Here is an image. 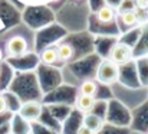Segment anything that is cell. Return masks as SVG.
<instances>
[{
    "mask_svg": "<svg viewBox=\"0 0 148 134\" xmlns=\"http://www.w3.org/2000/svg\"><path fill=\"white\" fill-rule=\"evenodd\" d=\"M95 78H97V81H98L99 84L112 85L119 78V65H116L115 62H112L109 58L101 61V64L97 66Z\"/></svg>",
    "mask_w": 148,
    "mask_h": 134,
    "instance_id": "cell-1",
    "label": "cell"
},
{
    "mask_svg": "<svg viewBox=\"0 0 148 134\" xmlns=\"http://www.w3.org/2000/svg\"><path fill=\"white\" fill-rule=\"evenodd\" d=\"M132 56V48L127 44H116L109 52V59L116 65L125 64Z\"/></svg>",
    "mask_w": 148,
    "mask_h": 134,
    "instance_id": "cell-2",
    "label": "cell"
},
{
    "mask_svg": "<svg viewBox=\"0 0 148 134\" xmlns=\"http://www.w3.org/2000/svg\"><path fill=\"white\" fill-rule=\"evenodd\" d=\"M6 50L10 56H22L27 50V42L22 36H13L6 45Z\"/></svg>",
    "mask_w": 148,
    "mask_h": 134,
    "instance_id": "cell-3",
    "label": "cell"
},
{
    "mask_svg": "<svg viewBox=\"0 0 148 134\" xmlns=\"http://www.w3.org/2000/svg\"><path fill=\"white\" fill-rule=\"evenodd\" d=\"M82 124L85 127H88L89 130H92L95 134H98L102 128H103V120L97 115V114H92V113H86L84 115V120H82Z\"/></svg>",
    "mask_w": 148,
    "mask_h": 134,
    "instance_id": "cell-4",
    "label": "cell"
},
{
    "mask_svg": "<svg viewBox=\"0 0 148 134\" xmlns=\"http://www.w3.org/2000/svg\"><path fill=\"white\" fill-rule=\"evenodd\" d=\"M95 104H97V99H95V97H91V95L79 94L78 98H76V108H78L81 113H84V114L91 113V111L94 110Z\"/></svg>",
    "mask_w": 148,
    "mask_h": 134,
    "instance_id": "cell-5",
    "label": "cell"
},
{
    "mask_svg": "<svg viewBox=\"0 0 148 134\" xmlns=\"http://www.w3.org/2000/svg\"><path fill=\"white\" fill-rule=\"evenodd\" d=\"M97 17L101 23H111L115 19V10L108 6H102L97 12Z\"/></svg>",
    "mask_w": 148,
    "mask_h": 134,
    "instance_id": "cell-6",
    "label": "cell"
},
{
    "mask_svg": "<svg viewBox=\"0 0 148 134\" xmlns=\"http://www.w3.org/2000/svg\"><path fill=\"white\" fill-rule=\"evenodd\" d=\"M56 50H58V58H59V61H63V62L72 59V56H73V53H75L72 45H69V44L59 45V46L56 48Z\"/></svg>",
    "mask_w": 148,
    "mask_h": 134,
    "instance_id": "cell-7",
    "label": "cell"
},
{
    "mask_svg": "<svg viewBox=\"0 0 148 134\" xmlns=\"http://www.w3.org/2000/svg\"><path fill=\"white\" fill-rule=\"evenodd\" d=\"M79 91H81V94H84V95L95 97L97 92H98V84H97L95 81H92V79H86V81H84V82L81 84Z\"/></svg>",
    "mask_w": 148,
    "mask_h": 134,
    "instance_id": "cell-8",
    "label": "cell"
},
{
    "mask_svg": "<svg viewBox=\"0 0 148 134\" xmlns=\"http://www.w3.org/2000/svg\"><path fill=\"white\" fill-rule=\"evenodd\" d=\"M121 20L125 26H134L138 22L137 10H124V12H121Z\"/></svg>",
    "mask_w": 148,
    "mask_h": 134,
    "instance_id": "cell-9",
    "label": "cell"
},
{
    "mask_svg": "<svg viewBox=\"0 0 148 134\" xmlns=\"http://www.w3.org/2000/svg\"><path fill=\"white\" fill-rule=\"evenodd\" d=\"M40 59H42V62L46 64V65L55 64L56 61H59V58H58V50H56L55 48H46V49L42 52Z\"/></svg>",
    "mask_w": 148,
    "mask_h": 134,
    "instance_id": "cell-10",
    "label": "cell"
},
{
    "mask_svg": "<svg viewBox=\"0 0 148 134\" xmlns=\"http://www.w3.org/2000/svg\"><path fill=\"white\" fill-rule=\"evenodd\" d=\"M121 12L124 10H135V0H124L121 7H119Z\"/></svg>",
    "mask_w": 148,
    "mask_h": 134,
    "instance_id": "cell-11",
    "label": "cell"
},
{
    "mask_svg": "<svg viewBox=\"0 0 148 134\" xmlns=\"http://www.w3.org/2000/svg\"><path fill=\"white\" fill-rule=\"evenodd\" d=\"M122 1L124 0H105V6H108V7H111V9H119L121 7V4H122Z\"/></svg>",
    "mask_w": 148,
    "mask_h": 134,
    "instance_id": "cell-12",
    "label": "cell"
},
{
    "mask_svg": "<svg viewBox=\"0 0 148 134\" xmlns=\"http://www.w3.org/2000/svg\"><path fill=\"white\" fill-rule=\"evenodd\" d=\"M135 7L140 10H147L148 9V0H135Z\"/></svg>",
    "mask_w": 148,
    "mask_h": 134,
    "instance_id": "cell-13",
    "label": "cell"
},
{
    "mask_svg": "<svg viewBox=\"0 0 148 134\" xmlns=\"http://www.w3.org/2000/svg\"><path fill=\"white\" fill-rule=\"evenodd\" d=\"M6 110H7V102H6V98H4L3 95H0V114H3Z\"/></svg>",
    "mask_w": 148,
    "mask_h": 134,
    "instance_id": "cell-14",
    "label": "cell"
},
{
    "mask_svg": "<svg viewBox=\"0 0 148 134\" xmlns=\"http://www.w3.org/2000/svg\"><path fill=\"white\" fill-rule=\"evenodd\" d=\"M76 134H95V133H94L92 130H89L88 127H85V126L82 124V126H81V127L78 128V133H76Z\"/></svg>",
    "mask_w": 148,
    "mask_h": 134,
    "instance_id": "cell-15",
    "label": "cell"
},
{
    "mask_svg": "<svg viewBox=\"0 0 148 134\" xmlns=\"http://www.w3.org/2000/svg\"><path fill=\"white\" fill-rule=\"evenodd\" d=\"M3 59V52H1V49H0V61Z\"/></svg>",
    "mask_w": 148,
    "mask_h": 134,
    "instance_id": "cell-16",
    "label": "cell"
},
{
    "mask_svg": "<svg viewBox=\"0 0 148 134\" xmlns=\"http://www.w3.org/2000/svg\"><path fill=\"white\" fill-rule=\"evenodd\" d=\"M6 134H13V133H6Z\"/></svg>",
    "mask_w": 148,
    "mask_h": 134,
    "instance_id": "cell-17",
    "label": "cell"
},
{
    "mask_svg": "<svg viewBox=\"0 0 148 134\" xmlns=\"http://www.w3.org/2000/svg\"><path fill=\"white\" fill-rule=\"evenodd\" d=\"M147 12H148V9H147Z\"/></svg>",
    "mask_w": 148,
    "mask_h": 134,
    "instance_id": "cell-18",
    "label": "cell"
},
{
    "mask_svg": "<svg viewBox=\"0 0 148 134\" xmlns=\"http://www.w3.org/2000/svg\"><path fill=\"white\" fill-rule=\"evenodd\" d=\"M147 134H148V133H147Z\"/></svg>",
    "mask_w": 148,
    "mask_h": 134,
    "instance_id": "cell-19",
    "label": "cell"
}]
</instances>
